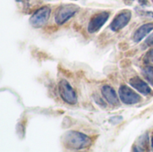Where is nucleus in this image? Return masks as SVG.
<instances>
[{
	"label": "nucleus",
	"instance_id": "obj_11",
	"mask_svg": "<svg viewBox=\"0 0 153 152\" xmlns=\"http://www.w3.org/2000/svg\"><path fill=\"white\" fill-rule=\"evenodd\" d=\"M143 73L150 83L153 85V67H147L143 70Z\"/></svg>",
	"mask_w": 153,
	"mask_h": 152
},
{
	"label": "nucleus",
	"instance_id": "obj_4",
	"mask_svg": "<svg viewBox=\"0 0 153 152\" xmlns=\"http://www.w3.org/2000/svg\"><path fill=\"white\" fill-rule=\"evenodd\" d=\"M50 8L48 6H44L37 10L30 17V23L34 28H40L46 24L50 16Z\"/></svg>",
	"mask_w": 153,
	"mask_h": 152
},
{
	"label": "nucleus",
	"instance_id": "obj_14",
	"mask_svg": "<svg viewBox=\"0 0 153 152\" xmlns=\"http://www.w3.org/2000/svg\"><path fill=\"white\" fill-rule=\"evenodd\" d=\"M134 1H137L138 3H140L142 4H147V0H126V3H132Z\"/></svg>",
	"mask_w": 153,
	"mask_h": 152
},
{
	"label": "nucleus",
	"instance_id": "obj_16",
	"mask_svg": "<svg viewBox=\"0 0 153 152\" xmlns=\"http://www.w3.org/2000/svg\"><path fill=\"white\" fill-rule=\"evenodd\" d=\"M152 149H153V135H152Z\"/></svg>",
	"mask_w": 153,
	"mask_h": 152
},
{
	"label": "nucleus",
	"instance_id": "obj_5",
	"mask_svg": "<svg viewBox=\"0 0 153 152\" xmlns=\"http://www.w3.org/2000/svg\"><path fill=\"white\" fill-rule=\"evenodd\" d=\"M119 98L122 102L126 105L136 104L141 100L140 95L126 85H122L119 88Z\"/></svg>",
	"mask_w": 153,
	"mask_h": 152
},
{
	"label": "nucleus",
	"instance_id": "obj_13",
	"mask_svg": "<svg viewBox=\"0 0 153 152\" xmlns=\"http://www.w3.org/2000/svg\"><path fill=\"white\" fill-rule=\"evenodd\" d=\"M145 43H146V45L149 46V47L153 46V33H152V34L147 38V39L145 40Z\"/></svg>",
	"mask_w": 153,
	"mask_h": 152
},
{
	"label": "nucleus",
	"instance_id": "obj_1",
	"mask_svg": "<svg viewBox=\"0 0 153 152\" xmlns=\"http://www.w3.org/2000/svg\"><path fill=\"white\" fill-rule=\"evenodd\" d=\"M91 144V139L78 132H69L65 135V145L72 150H82Z\"/></svg>",
	"mask_w": 153,
	"mask_h": 152
},
{
	"label": "nucleus",
	"instance_id": "obj_2",
	"mask_svg": "<svg viewBox=\"0 0 153 152\" xmlns=\"http://www.w3.org/2000/svg\"><path fill=\"white\" fill-rule=\"evenodd\" d=\"M58 91H59L60 97L65 102L70 105L76 104L77 102L76 93L67 81L65 80L60 81V82L58 83Z\"/></svg>",
	"mask_w": 153,
	"mask_h": 152
},
{
	"label": "nucleus",
	"instance_id": "obj_3",
	"mask_svg": "<svg viewBox=\"0 0 153 152\" xmlns=\"http://www.w3.org/2000/svg\"><path fill=\"white\" fill-rule=\"evenodd\" d=\"M78 9L79 8L74 4H65L60 6L56 13V22L59 25L65 23L77 13Z\"/></svg>",
	"mask_w": 153,
	"mask_h": 152
},
{
	"label": "nucleus",
	"instance_id": "obj_8",
	"mask_svg": "<svg viewBox=\"0 0 153 152\" xmlns=\"http://www.w3.org/2000/svg\"><path fill=\"white\" fill-rule=\"evenodd\" d=\"M129 82H130V85L132 87H134L136 90H138L140 93H142V94H143L145 96L151 95L152 93V90L151 87L139 77L132 78Z\"/></svg>",
	"mask_w": 153,
	"mask_h": 152
},
{
	"label": "nucleus",
	"instance_id": "obj_7",
	"mask_svg": "<svg viewBox=\"0 0 153 152\" xmlns=\"http://www.w3.org/2000/svg\"><path fill=\"white\" fill-rule=\"evenodd\" d=\"M132 13L128 10H125L119 13L110 24V29L113 31H118L124 27H126L131 20Z\"/></svg>",
	"mask_w": 153,
	"mask_h": 152
},
{
	"label": "nucleus",
	"instance_id": "obj_9",
	"mask_svg": "<svg viewBox=\"0 0 153 152\" xmlns=\"http://www.w3.org/2000/svg\"><path fill=\"white\" fill-rule=\"evenodd\" d=\"M102 96L105 98V99L112 106H117L119 101L117 95L113 88H111L109 85H104L101 89Z\"/></svg>",
	"mask_w": 153,
	"mask_h": 152
},
{
	"label": "nucleus",
	"instance_id": "obj_12",
	"mask_svg": "<svg viewBox=\"0 0 153 152\" xmlns=\"http://www.w3.org/2000/svg\"><path fill=\"white\" fill-rule=\"evenodd\" d=\"M123 121V117L122 116H113L109 119V122L113 125H117L120 122Z\"/></svg>",
	"mask_w": 153,
	"mask_h": 152
},
{
	"label": "nucleus",
	"instance_id": "obj_6",
	"mask_svg": "<svg viewBox=\"0 0 153 152\" xmlns=\"http://www.w3.org/2000/svg\"><path fill=\"white\" fill-rule=\"evenodd\" d=\"M109 17L108 12H101L93 15L88 24V31L90 33H95L100 30Z\"/></svg>",
	"mask_w": 153,
	"mask_h": 152
},
{
	"label": "nucleus",
	"instance_id": "obj_15",
	"mask_svg": "<svg viewBox=\"0 0 153 152\" xmlns=\"http://www.w3.org/2000/svg\"><path fill=\"white\" fill-rule=\"evenodd\" d=\"M150 55H151V56H152V58H153V49H152V51H151Z\"/></svg>",
	"mask_w": 153,
	"mask_h": 152
},
{
	"label": "nucleus",
	"instance_id": "obj_10",
	"mask_svg": "<svg viewBox=\"0 0 153 152\" xmlns=\"http://www.w3.org/2000/svg\"><path fill=\"white\" fill-rule=\"evenodd\" d=\"M153 30V23H146L142 25L141 27H139L136 31L134 32V40L135 42H140L143 38H145L150 32H152Z\"/></svg>",
	"mask_w": 153,
	"mask_h": 152
}]
</instances>
